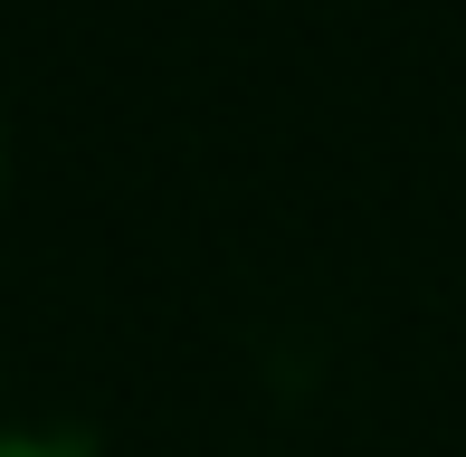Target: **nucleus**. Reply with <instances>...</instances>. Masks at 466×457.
I'll list each match as a JSON object with an SVG mask.
<instances>
[{"instance_id": "1", "label": "nucleus", "mask_w": 466, "mask_h": 457, "mask_svg": "<svg viewBox=\"0 0 466 457\" xmlns=\"http://www.w3.org/2000/svg\"><path fill=\"white\" fill-rule=\"evenodd\" d=\"M0 457H67V448H48V439H0Z\"/></svg>"}, {"instance_id": "2", "label": "nucleus", "mask_w": 466, "mask_h": 457, "mask_svg": "<svg viewBox=\"0 0 466 457\" xmlns=\"http://www.w3.org/2000/svg\"><path fill=\"white\" fill-rule=\"evenodd\" d=\"M0 172H10V153H0Z\"/></svg>"}]
</instances>
